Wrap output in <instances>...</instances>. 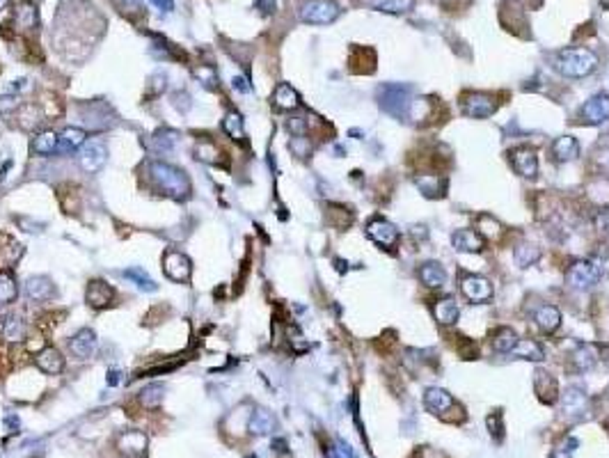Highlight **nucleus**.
I'll return each instance as SVG.
<instances>
[{
  "instance_id": "obj_1",
  "label": "nucleus",
  "mask_w": 609,
  "mask_h": 458,
  "mask_svg": "<svg viewBox=\"0 0 609 458\" xmlns=\"http://www.w3.org/2000/svg\"><path fill=\"white\" fill-rule=\"evenodd\" d=\"M147 172L156 186L172 200H186L190 195V179L184 170L170 166V163H163V161H152L147 166Z\"/></svg>"
},
{
  "instance_id": "obj_2",
  "label": "nucleus",
  "mask_w": 609,
  "mask_h": 458,
  "mask_svg": "<svg viewBox=\"0 0 609 458\" xmlns=\"http://www.w3.org/2000/svg\"><path fill=\"white\" fill-rule=\"evenodd\" d=\"M596 55L587 48H566L556 58V69L568 79H582L596 69Z\"/></svg>"
},
{
  "instance_id": "obj_3",
  "label": "nucleus",
  "mask_w": 609,
  "mask_h": 458,
  "mask_svg": "<svg viewBox=\"0 0 609 458\" xmlns=\"http://www.w3.org/2000/svg\"><path fill=\"white\" fill-rule=\"evenodd\" d=\"M339 5L335 0H304L300 7V19L312 25H328L339 19Z\"/></svg>"
},
{
  "instance_id": "obj_4",
  "label": "nucleus",
  "mask_w": 609,
  "mask_h": 458,
  "mask_svg": "<svg viewBox=\"0 0 609 458\" xmlns=\"http://www.w3.org/2000/svg\"><path fill=\"white\" fill-rule=\"evenodd\" d=\"M460 108H463V112L467 117H488L493 115L495 110L500 108V103L495 101L490 94H481V92H469L465 94L463 99H460Z\"/></svg>"
},
{
  "instance_id": "obj_5",
  "label": "nucleus",
  "mask_w": 609,
  "mask_h": 458,
  "mask_svg": "<svg viewBox=\"0 0 609 458\" xmlns=\"http://www.w3.org/2000/svg\"><path fill=\"white\" fill-rule=\"evenodd\" d=\"M600 266L596 262H589V259H582L575 262L568 269V284L575 289H589L600 280Z\"/></svg>"
},
{
  "instance_id": "obj_6",
  "label": "nucleus",
  "mask_w": 609,
  "mask_h": 458,
  "mask_svg": "<svg viewBox=\"0 0 609 458\" xmlns=\"http://www.w3.org/2000/svg\"><path fill=\"white\" fill-rule=\"evenodd\" d=\"M108 161V147L101 140H90L78 151V163L85 172H99Z\"/></svg>"
},
{
  "instance_id": "obj_7",
  "label": "nucleus",
  "mask_w": 609,
  "mask_h": 458,
  "mask_svg": "<svg viewBox=\"0 0 609 458\" xmlns=\"http://www.w3.org/2000/svg\"><path fill=\"white\" fill-rule=\"evenodd\" d=\"M460 293L469 300V302H483L493 298V287L490 282L481 278V275H469V273H460Z\"/></svg>"
},
{
  "instance_id": "obj_8",
  "label": "nucleus",
  "mask_w": 609,
  "mask_h": 458,
  "mask_svg": "<svg viewBox=\"0 0 609 458\" xmlns=\"http://www.w3.org/2000/svg\"><path fill=\"white\" fill-rule=\"evenodd\" d=\"M163 269H165V275L174 282H188L190 273H193L190 259L184 252H179V250H168V252H165Z\"/></svg>"
},
{
  "instance_id": "obj_9",
  "label": "nucleus",
  "mask_w": 609,
  "mask_h": 458,
  "mask_svg": "<svg viewBox=\"0 0 609 458\" xmlns=\"http://www.w3.org/2000/svg\"><path fill=\"white\" fill-rule=\"evenodd\" d=\"M97 335H94V330H90V328H83V330H78L72 342H69V351H72V356L78 358V360H87L92 358L94 353H97Z\"/></svg>"
},
{
  "instance_id": "obj_10",
  "label": "nucleus",
  "mask_w": 609,
  "mask_h": 458,
  "mask_svg": "<svg viewBox=\"0 0 609 458\" xmlns=\"http://www.w3.org/2000/svg\"><path fill=\"white\" fill-rule=\"evenodd\" d=\"M367 234H369V238L373 241V243H378V245H382V248H392V245H396V241H399V229H396L392 222L382 220V218H373V220H369V224H367Z\"/></svg>"
},
{
  "instance_id": "obj_11",
  "label": "nucleus",
  "mask_w": 609,
  "mask_h": 458,
  "mask_svg": "<svg viewBox=\"0 0 609 458\" xmlns=\"http://www.w3.org/2000/svg\"><path fill=\"white\" fill-rule=\"evenodd\" d=\"M147 445H149V440L142 431H126L117 440V449L128 458H142L147 454Z\"/></svg>"
},
{
  "instance_id": "obj_12",
  "label": "nucleus",
  "mask_w": 609,
  "mask_h": 458,
  "mask_svg": "<svg viewBox=\"0 0 609 458\" xmlns=\"http://www.w3.org/2000/svg\"><path fill=\"white\" fill-rule=\"evenodd\" d=\"M582 119L584 124H603L609 119V94H598V97L589 99L582 108Z\"/></svg>"
},
{
  "instance_id": "obj_13",
  "label": "nucleus",
  "mask_w": 609,
  "mask_h": 458,
  "mask_svg": "<svg viewBox=\"0 0 609 458\" xmlns=\"http://www.w3.org/2000/svg\"><path fill=\"white\" fill-rule=\"evenodd\" d=\"M511 161H513V168H516L522 177L532 179L536 177L538 172V156L532 147H518V149L511 151Z\"/></svg>"
},
{
  "instance_id": "obj_14",
  "label": "nucleus",
  "mask_w": 609,
  "mask_h": 458,
  "mask_svg": "<svg viewBox=\"0 0 609 458\" xmlns=\"http://www.w3.org/2000/svg\"><path fill=\"white\" fill-rule=\"evenodd\" d=\"M34 362H37V367L44 371V374H48V376H58L60 371L65 369L62 353H60L58 349H53V346L39 351L37 356H34Z\"/></svg>"
},
{
  "instance_id": "obj_15",
  "label": "nucleus",
  "mask_w": 609,
  "mask_h": 458,
  "mask_svg": "<svg viewBox=\"0 0 609 458\" xmlns=\"http://www.w3.org/2000/svg\"><path fill=\"white\" fill-rule=\"evenodd\" d=\"M550 154H552V161L556 163L573 161V159H577V154H580V142L570 135H561L552 142Z\"/></svg>"
},
{
  "instance_id": "obj_16",
  "label": "nucleus",
  "mask_w": 609,
  "mask_h": 458,
  "mask_svg": "<svg viewBox=\"0 0 609 458\" xmlns=\"http://www.w3.org/2000/svg\"><path fill=\"white\" fill-rule=\"evenodd\" d=\"M25 293H28L30 300L44 302V300L53 298L55 287H53V282L46 278V275H34V278H30L28 282H25Z\"/></svg>"
},
{
  "instance_id": "obj_17",
  "label": "nucleus",
  "mask_w": 609,
  "mask_h": 458,
  "mask_svg": "<svg viewBox=\"0 0 609 458\" xmlns=\"http://www.w3.org/2000/svg\"><path fill=\"white\" fill-rule=\"evenodd\" d=\"M451 241H454V248L460 250V252H481L486 241L481 234H476L474 229H458L454 236H451Z\"/></svg>"
},
{
  "instance_id": "obj_18",
  "label": "nucleus",
  "mask_w": 609,
  "mask_h": 458,
  "mask_svg": "<svg viewBox=\"0 0 609 458\" xmlns=\"http://www.w3.org/2000/svg\"><path fill=\"white\" fill-rule=\"evenodd\" d=\"M112 296H115V291H112V287H108L103 280H94V282H90V287H87V302H90L94 309L108 307Z\"/></svg>"
},
{
  "instance_id": "obj_19",
  "label": "nucleus",
  "mask_w": 609,
  "mask_h": 458,
  "mask_svg": "<svg viewBox=\"0 0 609 458\" xmlns=\"http://www.w3.org/2000/svg\"><path fill=\"white\" fill-rule=\"evenodd\" d=\"M14 19L16 25L23 30H34L39 25V10L32 0H23V3L16 5V12H14Z\"/></svg>"
},
{
  "instance_id": "obj_20",
  "label": "nucleus",
  "mask_w": 609,
  "mask_h": 458,
  "mask_svg": "<svg viewBox=\"0 0 609 458\" xmlns=\"http://www.w3.org/2000/svg\"><path fill=\"white\" fill-rule=\"evenodd\" d=\"M273 429H275L273 412H268L266 408H257L255 412L250 415L248 431L252 436H268V433H273Z\"/></svg>"
},
{
  "instance_id": "obj_21",
  "label": "nucleus",
  "mask_w": 609,
  "mask_h": 458,
  "mask_svg": "<svg viewBox=\"0 0 609 458\" xmlns=\"http://www.w3.org/2000/svg\"><path fill=\"white\" fill-rule=\"evenodd\" d=\"M420 280L431 289H440L447 284V271L442 269L440 264L435 262H426L420 266Z\"/></svg>"
},
{
  "instance_id": "obj_22",
  "label": "nucleus",
  "mask_w": 609,
  "mask_h": 458,
  "mask_svg": "<svg viewBox=\"0 0 609 458\" xmlns=\"http://www.w3.org/2000/svg\"><path fill=\"white\" fill-rule=\"evenodd\" d=\"M433 316L438 318L440 323H456L458 316H460V307L454 298H440L438 302L433 305Z\"/></svg>"
},
{
  "instance_id": "obj_23",
  "label": "nucleus",
  "mask_w": 609,
  "mask_h": 458,
  "mask_svg": "<svg viewBox=\"0 0 609 458\" xmlns=\"http://www.w3.org/2000/svg\"><path fill=\"white\" fill-rule=\"evenodd\" d=\"M85 137H87V133L83 131V128H78V126H67L65 131L60 133V147H58V151L67 154V151L78 149V147H83V144H85Z\"/></svg>"
},
{
  "instance_id": "obj_24",
  "label": "nucleus",
  "mask_w": 609,
  "mask_h": 458,
  "mask_svg": "<svg viewBox=\"0 0 609 458\" xmlns=\"http://www.w3.org/2000/svg\"><path fill=\"white\" fill-rule=\"evenodd\" d=\"M58 147H60V135H55L53 131H44L32 140L30 149L37 154V156H51V154L58 151Z\"/></svg>"
},
{
  "instance_id": "obj_25",
  "label": "nucleus",
  "mask_w": 609,
  "mask_h": 458,
  "mask_svg": "<svg viewBox=\"0 0 609 458\" xmlns=\"http://www.w3.org/2000/svg\"><path fill=\"white\" fill-rule=\"evenodd\" d=\"M273 101H275V106L277 108H282V110H293V108H298L300 106V97H298V92H295L291 85H286V83H280L275 88V94H273Z\"/></svg>"
},
{
  "instance_id": "obj_26",
  "label": "nucleus",
  "mask_w": 609,
  "mask_h": 458,
  "mask_svg": "<svg viewBox=\"0 0 609 458\" xmlns=\"http://www.w3.org/2000/svg\"><path fill=\"white\" fill-rule=\"evenodd\" d=\"M536 323L541 325L545 332L556 330V328H559V323H561L559 309H556L554 305H541V307L536 309Z\"/></svg>"
},
{
  "instance_id": "obj_27",
  "label": "nucleus",
  "mask_w": 609,
  "mask_h": 458,
  "mask_svg": "<svg viewBox=\"0 0 609 458\" xmlns=\"http://www.w3.org/2000/svg\"><path fill=\"white\" fill-rule=\"evenodd\" d=\"M511 356H518V358H525V360H543L545 353L532 339H518V344L511 351Z\"/></svg>"
},
{
  "instance_id": "obj_28",
  "label": "nucleus",
  "mask_w": 609,
  "mask_h": 458,
  "mask_svg": "<svg viewBox=\"0 0 609 458\" xmlns=\"http://www.w3.org/2000/svg\"><path fill=\"white\" fill-rule=\"evenodd\" d=\"M121 275H124L126 280H130V282H135V287L138 289H142V291H156L159 289V284H156L149 275H147L142 269H138V266H133V269H126V271H121Z\"/></svg>"
},
{
  "instance_id": "obj_29",
  "label": "nucleus",
  "mask_w": 609,
  "mask_h": 458,
  "mask_svg": "<svg viewBox=\"0 0 609 458\" xmlns=\"http://www.w3.org/2000/svg\"><path fill=\"white\" fill-rule=\"evenodd\" d=\"M163 396H165V387L161 383H152L140 392V403L145 408H159L163 403Z\"/></svg>"
},
{
  "instance_id": "obj_30",
  "label": "nucleus",
  "mask_w": 609,
  "mask_h": 458,
  "mask_svg": "<svg viewBox=\"0 0 609 458\" xmlns=\"http://www.w3.org/2000/svg\"><path fill=\"white\" fill-rule=\"evenodd\" d=\"M19 296V284L12 273H0V305H7Z\"/></svg>"
},
{
  "instance_id": "obj_31",
  "label": "nucleus",
  "mask_w": 609,
  "mask_h": 458,
  "mask_svg": "<svg viewBox=\"0 0 609 458\" xmlns=\"http://www.w3.org/2000/svg\"><path fill=\"white\" fill-rule=\"evenodd\" d=\"M495 349H497L500 353H511L513 346L518 344V335L511 330V328H497V332H495Z\"/></svg>"
},
{
  "instance_id": "obj_32",
  "label": "nucleus",
  "mask_w": 609,
  "mask_h": 458,
  "mask_svg": "<svg viewBox=\"0 0 609 458\" xmlns=\"http://www.w3.org/2000/svg\"><path fill=\"white\" fill-rule=\"evenodd\" d=\"M222 128L234 140H243V135H246V128H243V119L239 112H227L222 119Z\"/></svg>"
},
{
  "instance_id": "obj_33",
  "label": "nucleus",
  "mask_w": 609,
  "mask_h": 458,
  "mask_svg": "<svg viewBox=\"0 0 609 458\" xmlns=\"http://www.w3.org/2000/svg\"><path fill=\"white\" fill-rule=\"evenodd\" d=\"M426 405H429L431 410H435V412H442V410H447L451 403H454V399H451V396L445 392V390H429L426 392Z\"/></svg>"
},
{
  "instance_id": "obj_34",
  "label": "nucleus",
  "mask_w": 609,
  "mask_h": 458,
  "mask_svg": "<svg viewBox=\"0 0 609 458\" xmlns=\"http://www.w3.org/2000/svg\"><path fill=\"white\" fill-rule=\"evenodd\" d=\"M3 337L7 342H21L25 339V323L19 316H10L3 325Z\"/></svg>"
},
{
  "instance_id": "obj_35",
  "label": "nucleus",
  "mask_w": 609,
  "mask_h": 458,
  "mask_svg": "<svg viewBox=\"0 0 609 458\" xmlns=\"http://www.w3.org/2000/svg\"><path fill=\"white\" fill-rule=\"evenodd\" d=\"M376 10L389 12V14H406L413 10V0H373Z\"/></svg>"
},
{
  "instance_id": "obj_36",
  "label": "nucleus",
  "mask_w": 609,
  "mask_h": 458,
  "mask_svg": "<svg viewBox=\"0 0 609 458\" xmlns=\"http://www.w3.org/2000/svg\"><path fill=\"white\" fill-rule=\"evenodd\" d=\"M195 159L197 161H204V163H218L220 161V149L213 144V142H197L195 144Z\"/></svg>"
},
{
  "instance_id": "obj_37",
  "label": "nucleus",
  "mask_w": 609,
  "mask_h": 458,
  "mask_svg": "<svg viewBox=\"0 0 609 458\" xmlns=\"http://www.w3.org/2000/svg\"><path fill=\"white\" fill-rule=\"evenodd\" d=\"M174 142H177V133L174 131H168V128H163V131H156L154 137H152V147L156 151H170Z\"/></svg>"
},
{
  "instance_id": "obj_38",
  "label": "nucleus",
  "mask_w": 609,
  "mask_h": 458,
  "mask_svg": "<svg viewBox=\"0 0 609 458\" xmlns=\"http://www.w3.org/2000/svg\"><path fill=\"white\" fill-rule=\"evenodd\" d=\"M536 257H538V250H534L532 245H520V248L516 250V259H518L522 266H529Z\"/></svg>"
},
{
  "instance_id": "obj_39",
  "label": "nucleus",
  "mask_w": 609,
  "mask_h": 458,
  "mask_svg": "<svg viewBox=\"0 0 609 458\" xmlns=\"http://www.w3.org/2000/svg\"><path fill=\"white\" fill-rule=\"evenodd\" d=\"M286 128L295 135V137H302L304 131H307V126H304V119L302 117H291L289 122H286Z\"/></svg>"
},
{
  "instance_id": "obj_40",
  "label": "nucleus",
  "mask_w": 609,
  "mask_h": 458,
  "mask_svg": "<svg viewBox=\"0 0 609 458\" xmlns=\"http://www.w3.org/2000/svg\"><path fill=\"white\" fill-rule=\"evenodd\" d=\"M112 3H115V7L119 12H140L142 7H140V0H112Z\"/></svg>"
},
{
  "instance_id": "obj_41",
  "label": "nucleus",
  "mask_w": 609,
  "mask_h": 458,
  "mask_svg": "<svg viewBox=\"0 0 609 458\" xmlns=\"http://www.w3.org/2000/svg\"><path fill=\"white\" fill-rule=\"evenodd\" d=\"M594 224L600 231H607V234H609V206H607V209H600L594 215Z\"/></svg>"
},
{
  "instance_id": "obj_42",
  "label": "nucleus",
  "mask_w": 609,
  "mask_h": 458,
  "mask_svg": "<svg viewBox=\"0 0 609 458\" xmlns=\"http://www.w3.org/2000/svg\"><path fill=\"white\" fill-rule=\"evenodd\" d=\"M594 163H596V168L603 172V175H609V149L598 151L594 156Z\"/></svg>"
},
{
  "instance_id": "obj_43",
  "label": "nucleus",
  "mask_w": 609,
  "mask_h": 458,
  "mask_svg": "<svg viewBox=\"0 0 609 458\" xmlns=\"http://www.w3.org/2000/svg\"><path fill=\"white\" fill-rule=\"evenodd\" d=\"M16 106H19L16 97H0V112H12Z\"/></svg>"
},
{
  "instance_id": "obj_44",
  "label": "nucleus",
  "mask_w": 609,
  "mask_h": 458,
  "mask_svg": "<svg viewBox=\"0 0 609 458\" xmlns=\"http://www.w3.org/2000/svg\"><path fill=\"white\" fill-rule=\"evenodd\" d=\"M195 76H197V79H204L206 81L204 85H213L215 83V74L211 72V69H197Z\"/></svg>"
},
{
  "instance_id": "obj_45",
  "label": "nucleus",
  "mask_w": 609,
  "mask_h": 458,
  "mask_svg": "<svg viewBox=\"0 0 609 458\" xmlns=\"http://www.w3.org/2000/svg\"><path fill=\"white\" fill-rule=\"evenodd\" d=\"M275 5H277V0H257V7L264 14H273L275 12Z\"/></svg>"
},
{
  "instance_id": "obj_46",
  "label": "nucleus",
  "mask_w": 609,
  "mask_h": 458,
  "mask_svg": "<svg viewBox=\"0 0 609 458\" xmlns=\"http://www.w3.org/2000/svg\"><path fill=\"white\" fill-rule=\"evenodd\" d=\"M232 85H234V90H239V92H243V94H248V92H250V85H248L246 79H243V76H234Z\"/></svg>"
},
{
  "instance_id": "obj_47",
  "label": "nucleus",
  "mask_w": 609,
  "mask_h": 458,
  "mask_svg": "<svg viewBox=\"0 0 609 458\" xmlns=\"http://www.w3.org/2000/svg\"><path fill=\"white\" fill-rule=\"evenodd\" d=\"M152 3H154L156 7H161L163 12H172V10H174V3H172V0H152Z\"/></svg>"
},
{
  "instance_id": "obj_48",
  "label": "nucleus",
  "mask_w": 609,
  "mask_h": 458,
  "mask_svg": "<svg viewBox=\"0 0 609 458\" xmlns=\"http://www.w3.org/2000/svg\"><path fill=\"white\" fill-rule=\"evenodd\" d=\"M119 376H121V374H119V371H117V369H112V371H108V385H110V387H115V385H119V380H121Z\"/></svg>"
},
{
  "instance_id": "obj_49",
  "label": "nucleus",
  "mask_w": 609,
  "mask_h": 458,
  "mask_svg": "<svg viewBox=\"0 0 609 458\" xmlns=\"http://www.w3.org/2000/svg\"><path fill=\"white\" fill-rule=\"evenodd\" d=\"M7 3H10V0H0V10H5Z\"/></svg>"
}]
</instances>
